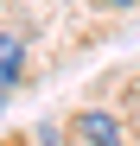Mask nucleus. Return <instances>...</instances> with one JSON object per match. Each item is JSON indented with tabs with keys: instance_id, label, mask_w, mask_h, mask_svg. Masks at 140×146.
<instances>
[{
	"instance_id": "obj_1",
	"label": "nucleus",
	"mask_w": 140,
	"mask_h": 146,
	"mask_svg": "<svg viewBox=\"0 0 140 146\" xmlns=\"http://www.w3.org/2000/svg\"><path fill=\"white\" fill-rule=\"evenodd\" d=\"M77 133H83L89 146H127V140H121V121H115V114H102V108L77 114Z\"/></svg>"
},
{
	"instance_id": "obj_2",
	"label": "nucleus",
	"mask_w": 140,
	"mask_h": 146,
	"mask_svg": "<svg viewBox=\"0 0 140 146\" xmlns=\"http://www.w3.org/2000/svg\"><path fill=\"white\" fill-rule=\"evenodd\" d=\"M19 76H26V38H19V32H0V95H7Z\"/></svg>"
},
{
	"instance_id": "obj_3",
	"label": "nucleus",
	"mask_w": 140,
	"mask_h": 146,
	"mask_svg": "<svg viewBox=\"0 0 140 146\" xmlns=\"http://www.w3.org/2000/svg\"><path fill=\"white\" fill-rule=\"evenodd\" d=\"M96 7H134V0H96Z\"/></svg>"
}]
</instances>
